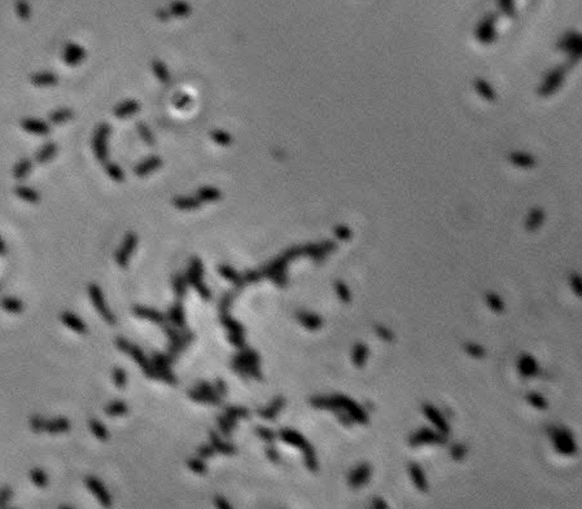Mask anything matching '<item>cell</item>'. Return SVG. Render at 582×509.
I'll use <instances>...</instances> for the list:
<instances>
[{"label": "cell", "instance_id": "1", "mask_svg": "<svg viewBox=\"0 0 582 509\" xmlns=\"http://www.w3.org/2000/svg\"><path fill=\"white\" fill-rule=\"evenodd\" d=\"M310 405L319 409H344L353 421L361 425H366L368 422V415L361 406L344 394H335L331 397H314L310 399Z\"/></svg>", "mask_w": 582, "mask_h": 509}, {"label": "cell", "instance_id": "2", "mask_svg": "<svg viewBox=\"0 0 582 509\" xmlns=\"http://www.w3.org/2000/svg\"><path fill=\"white\" fill-rule=\"evenodd\" d=\"M259 363H261V356L255 350L244 349L234 356L232 370L241 378H248L251 376L255 380L261 381L263 377H262V372L259 370Z\"/></svg>", "mask_w": 582, "mask_h": 509}, {"label": "cell", "instance_id": "3", "mask_svg": "<svg viewBox=\"0 0 582 509\" xmlns=\"http://www.w3.org/2000/svg\"><path fill=\"white\" fill-rule=\"evenodd\" d=\"M280 440L283 442L288 443L291 446H294L297 448H300L303 452V461L305 465L310 472H317L319 469V464H318L317 453L314 447L310 443L307 442L306 438L301 434V433L296 432L293 429H282L280 430Z\"/></svg>", "mask_w": 582, "mask_h": 509}, {"label": "cell", "instance_id": "4", "mask_svg": "<svg viewBox=\"0 0 582 509\" xmlns=\"http://www.w3.org/2000/svg\"><path fill=\"white\" fill-rule=\"evenodd\" d=\"M115 346H117V349L118 350H121L122 352H125V354L131 356V358L139 364V367L143 370L144 374H146L148 378L156 380V372H154L153 367L150 364V360H148V358H146V354H144L143 350L140 349L139 346L134 345V343H131V342L127 341L126 339H123V337H118V339H115Z\"/></svg>", "mask_w": 582, "mask_h": 509}, {"label": "cell", "instance_id": "5", "mask_svg": "<svg viewBox=\"0 0 582 509\" xmlns=\"http://www.w3.org/2000/svg\"><path fill=\"white\" fill-rule=\"evenodd\" d=\"M552 443H554L555 450L560 455L564 456H572L577 452V444L572 433L565 428H558V426H550L547 429Z\"/></svg>", "mask_w": 582, "mask_h": 509}, {"label": "cell", "instance_id": "6", "mask_svg": "<svg viewBox=\"0 0 582 509\" xmlns=\"http://www.w3.org/2000/svg\"><path fill=\"white\" fill-rule=\"evenodd\" d=\"M174 359V356H171L170 354L154 352L152 355V359H150V364H152L154 372H156V380L164 381V382L169 385L178 384V378L170 370Z\"/></svg>", "mask_w": 582, "mask_h": 509}, {"label": "cell", "instance_id": "7", "mask_svg": "<svg viewBox=\"0 0 582 509\" xmlns=\"http://www.w3.org/2000/svg\"><path fill=\"white\" fill-rule=\"evenodd\" d=\"M202 273H204V267H202L201 261L197 258H193L191 267H189L188 272L185 275V279H187V283L191 284L197 290V293L200 294L202 300L209 301L212 294H210L209 288L202 281Z\"/></svg>", "mask_w": 582, "mask_h": 509}, {"label": "cell", "instance_id": "8", "mask_svg": "<svg viewBox=\"0 0 582 509\" xmlns=\"http://www.w3.org/2000/svg\"><path fill=\"white\" fill-rule=\"evenodd\" d=\"M408 443L412 447H419L423 444H445L447 443V434L438 432V430H432L429 428H422L418 432L412 433L410 438H408Z\"/></svg>", "mask_w": 582, "mask_h": 509}, {"label": "cell", "instance_id": "9", "mask_svg": "<svg viewBox=\"0 0 582 509\" xmlns=\"http://www.w3.org/2000/svg\"><path fill=\"white\" fill-rule=\"evenodd\" d=\"M88 296H90L91 304L94 305V307L96 308V311H98L99 314H100V316L103 317L108 324H115L117 319H115L114 314L110 311V308H109L107 302H105V297L104 294H103V290L100 289V286H98L96 284H90V285H88Z\"/></svg>", "mask_w": 582, "mask_h": 509}, {"label": "cell", "instance_id": "10", "mask_svg": "<svg viewBox=\"0 0 582 509\" xmlns=\"http://www.w3.org/2000/svg\"><path fill=\"white\" fill-rule=\"evenodd\" d=\"M165 335L168 336L169 341H170V345H169V354H170L171 356H174V358H177V356L179 355V352L183 351V350L193 341V335H192V332L185 331L184 333H179V332L170 328V327H165Z\"/></svg>", "mask_w": 582, "mask_h": 509}, {"label": "cell", "instance_id": "11", "mask_svg": "<svg viewBox=\"0 0 582 509\" xmlns=\"http://www.w3.org/2000/svg\"><path fill=\"white\" fill-rule=\"evenodd\" d=\"M287 263H288V259L286 257L279 258L278 261L272 262L271 265L262 270V275L271 280L272 283L279 286V288H286L287 283H288L286 271Z\"/></svg>", "mask_w": 582, "mask_h": 509}, {"label": "cell", "instance_id": "12", "mask_svg": "<svg viewBox=\"0 0 582 509\" xmlns=\"http://www.w3.org/2000/svg\"><path fill=\"white\" fill-rule=\"evenodd\" d=\"M86 486H87L88 490H90V491L94 494L95 498L98 499L99 503H100L101 506L103 507L112 506V498H110V494H109L108 490L105 488L104 483H103L100 479H98L96 477H87L86 478Z\"/></svg>", "mask_w": 582, "mask_h": 509}, {"label": "cell", "instance_id": "13", "mask_svg": "<svg viewBox=\"0 0 582 509\" xmlns=\"http://www.w3.org/2000/svg\"><path fill=\"white\" fill-rule=\"evenodd\" d=\"M371 473H372L371 465L367 464V463L359 464L348 475V482L350 487L359 488L366 485L367 482L369 481V478H371Z\"/></svg>", "mask_w": 582, "mask_h": 509}, {"label": "cell", "instance_id": "14", "mask_svg": "<svg viewBox=\"0 0 582 509\" xmlns=\"http://www.w3.org/2000/svg\"><path fill=\"white\" fill-rule=\"evenodd\" d=\"M422 411H423V413L426 415L427 419L432 422L433 425L436 426L438 432L443 433V434H449L450 433L449 422L446 421V419L443 417L442 413H441V412H439L436 407H433L432 405H428V403H424V405L422 406Z\"/></svg>", "mask_w": 582, "mask_h": 509}, {"label": "cell", "instance_id": "15", "mask_svg": "<svg viewBox=\"0 0 582 509\" xmlns=\"http://www.w3.org/2000/svg\"><path fill=\"white\" fill-rule=\"evenodd\" d=\"M517 370L521 376L529 378V377L537 376L540 372V367H538V362L534 356L529 355V354H523L517 360Z\"/></svg>", "mask_w": 582, "mask_h": 509}, {"label": "cell", "instance_id": "16", "mask_svg": "<svg viewBox=\"0 0 582 509\" xmlns=\"http://www.w3.org/2000/svg\"><path fill=\"white\" fill-rule=\"evenodd\" d=\"M136 246V236H134V235H127L125 238V241H123L122 246H121V249L118 250V253L115 254V262L118 263L119 267H122V269H126L127 267V265H129V259H130V255H131V253H133V250L135 249Z\"/></svg>", "mask_w": 582, "mask_h": 509}, {"label": "cell", "instance_id": "17", "mask_svg": "<svg viewBox=\"0 0 582 509\" xmlns=\"http://www.w3.org/2000/svg\"><path fill=\"white\" fill-rule=\"evenodd\" d=\"M284 406H286V399H284V397H282V395H278V397H275L274 399H272V402L270 403L269 406H267V407H263V408H259V409H257V413H258V416H261L262 419L274 421V420L276 419L278 413H279V411L282 409L283 407H284Z\"/></svg>", "mask_w": 582, "mask_h": 509}, {"label": "cell", "instance_id": "18", "mask_svg": "<svg viewBox=\"0 0 582 509\" xmlns=\"http://www.w3.org/2000/svg\"><path fill=\"white\" fill-rule=\"evenodd\" d=\"M133 314L136 317L146 319V320H150L152 323H156V324H164L165 323V315L158 310L150 308V307L135 306L133 307Z\"/></svg>", "mask_w": 582, "mask_h": 509}, {"label": "cell", "instance_id": "19", "mask_svg": "<svg viewBox=\"0 0 582 509\" xmlns=\"http://www.w3.org/2000/svg\"><path fill=\"white\" fill-rule=\"evenodd\" d=\"M296 317L297 320L300 321V324L303 325L309 331H318L323 324V319L319 315L314 314V312L300 310L296 312Z\"/></svg>", "mask_w": 582, "mask_h": 509}, {"label": "cell", "instance_id": "20", "mask_svg": "<svg viewBox=\"0 0 582 509\" xmlns=\"http://www.w3.org/2000/svg\"><path fill=\"white\" fill-rule=\"evenodd\" d=\"M408 473H410V477H411L412 483H414V486L418 488L419 491H422V492L428 491V481H427L426 473L423 472V469L420 468V465L415 464V463H411V464L408 465Z\"/></svg>", "mask_w": 582, "mask_h": 509}, {"label": "cell", "instance_id": "21", "mask_svg": "<svg viewBox=\"0 0 582 509\" xmlns=\"http://www.w3.org/2000/svg\"><path fill=\"white\" fill-rule=\"evenodd\" d=\"M196 389L201 391V394L205 398V403H210V405L213 406H219L220 403H222V397L218 395L216 389H214L209 382L201 381V382H199V384L196 385Z\"/></svg>", "mask_w": 582, "mask_h": 509}, {"label": "cell", "instance_id": "22", "mask_svg": "<svg viewBox=\"0 0 582 509\" xmlns=\"http://www.w3.org/2000/svg\"><path fill=\"white\" fill-rule=\"evenodd\" d=\"M61 321L67 325L68 328L72 331L77 332V333H86L87 332V325L84 324V321L77 316V315L72 314L69 311H65L61 315Z\"/></svg>", "mask_w": 582, "mask_h": 509}, {"label": "cell", "instance_id": "23", "mask_svg": "<svg viewBox=\"0 0 582 509\" xmlns=\"http://www.w3.org/2000/svg\"><path fill=\"white\" fill-rule=\"evenodd\" d=\"M44 430L49 434L67 433L70 430V422L65 417H57L55 420H45Z\"/></svg>", "mask_w": 582, "mask_h": 509}, {"label": "cell", "instance_id": "24", "mask_svg": "<svg viewBox=\"0 0 582 509\" xmlns=\"http://www.w3.org/2000/svg\"><path fill=\"white\" fill-rule=\"evenodd\" d=\"M168 319L178 328H183L185 324V312L182 302H175L168 311Z\"/></svg>", "mask_w": 582, "mask_h": 509}, {"label": "cell", "instance_id": "25", "mask_svg": "<svg viewBox=\"0 0 582 509\" xmlns=\"http://www.w3.org/2000/svg\"><path fill=\"white\" fill-rule=\"evenodd\" d=\"M368 354H369V350H368V347H367V345H364V343H362V342H358V343H356L352 350L353 364H354L357 368H363L367 362Z\"/></svg>", "mask_w": 582, "mask_h": 509}, {"label": "cell", "instance_id": "26", "mask_svg": "<svg viewBox=\"0 0 582 509\" xmlns=\"http://www.w3.org/2000/svg\"><path fill=\"white\" fill-rule=\"evenodd\" d=\"M209 438L212 446H213L214 448H216V451H218L219 453H223V455H234V453L236 452V448H235L234 444L223 442V441L218 437V434H217L216 432H213V430H210L209 432Z\"/></svg>", "mask_w": 582, "mask_h": 509}, {"label": "cell", "instance_id": "27", "mask_svg": "<svg viewBox=\"0 0 582 509\" xmlns=\"http://www.w3.org/2000/svg\"><path fill=\"white\" fill-rule=\"evenodd\" d=\"M219 320L220 323H222V325L228 329L230 333H236V335L245 336V328L243 327V324L239 323L237 320H235L234 317H231L230 315H228V312H226V314H220Z\"/></svg>", "mask_w": 582, "mask_h": 509}, {"label": "cell", "instance_id": "28", "mask_svg": "<svg viewBox=\"0 0 582 509\" xmlns=\"http://www.w3.org/2000/svg\"><path fill=\"white\" fill-rule=\"evenodd\" d=\"M218 272H219L223 277H226L227 280H230L231 283H234L235 285H236V288H239V289H243V288H244V279H243L234 269H231L228 266H220L219 269H218Z\"/></svg>", "mask_w": 582, "mask_h": 509}, {"label": "cell", "instance_id": "29", "mask_svg": "<svg viewBox=\"0 0 582 509\" xmlns=\"http://www.w3.org/2000/svg\"><path fill=\"white\" fill-rule=\"evenodd\" d=\"M0 306L1 308L7 311V312H12V314H18L24 310V305L18 298L14 297H4L0 300Z\"/></svg>", "mask_w": 582, "mask_h": 509}, {"label": "cell", "instance_id": "30", "mask_svg": "<svg viewBox=\"0 0 582 509\" xmlns=\"http://www.w3.org/2000/svg\"><path fill=\"white\" fill-rule=\"evenodd\" d=\"M22 127L28 133L33 134H45L48 131V125L39 119H25L22 122Z\"/></svg>", "mask_w": 582, "mask_h": 509}, {"label": "cell", "instance_id": "31", "mask_svg": "<svg viewBox=\"0 0 582 509\" xmlns=\"http://www.w3.org/2000/svg\"><path fill=\"white\" fill-rule=\"evenodd\" d=\"M105 412L108 416H123L129 412V407L125 402L122 401H113L110 402L107 407H105Z\"/></svg>", "mask_w": 582, "mask_h": 509}, {"label": "cell", "instance_id": "32", "mask_svg": "<svg viewBox=\"0 0 582 509\" xmlns=\"http://www.w3.org/2000/svg\"><path fill=\"white\" fill-rule=\"evenodd\" d=\"M217 422H218V426H219L220 432H222V434H223L224 437H231V434H232V430L236 428V424H237L236 420L230 419V417L226 415L217 417Z\"/></svg>", "mask_w": 582, "mask_h": 509}, {"label": "cell", "instance_id": "33", "mask_svg": "<svg viewBox=\"0 0 582 509\" xmlns=\"http://www.w3.org/2000/svg\"><path fill=\"white\" fill-rule=\"evenodd\" d=\"M88 426H90V430L92 432V434H94L98 440L107 441L109 438L108 429H107L104 424L99 421V420H90Z\"/></svg>", "mask_w": 582, "mask_h": 509}, {"label": "cell", "instance_id": "34", "mask_svg": "<svg viewBox=\"0 0 582 509\" xmlns=\"http://www.w3.org/2000/svg\"><path fill=\"white\" fill-rule=\"evenodd\" d=\"M526 401L529 402L530 406H533V407L537 408V409H546V408L548 407L547 401L545 399L544 395L540 394V393H536V391H530V393H528V394H526Z\"/></svg>", "mask_w": 582, "mask_h": 509}, {"label": "cell", "instance_id": "35", "mask_svg": "<svg viewBox=\"0 0 582 509\" xmlns=\"http://www.w3.org/2000/svg\"><path fill=\"white\" fill-rule=\"evenodd\" d=\"M187 279L185 277H183V276L178 275V276H174L173 277V289H174V293L175 296H177V298H179V300H182L183 297L185 296V292H187Z\"/></svg>", "mask_w": 582, "mask_h": 509}, {"label": "cell", "instance_id": "36", "mask_svg": "<svg viewBox=\"0 0 582 509\" xmlns=\"http://www.w3.org/2000/svg\"><path fill=\"white\" fill-rule=\"evenodd\" d=\"M485 300H486V304H488V306L490 307V308H492L494 312H502V311L505 310V302H503V300L498 296V294H495V293L486 294Z\"/></svg>", "mask_w": 582, "mask_h": 509}, {"label": "cell", "instance_id": "37", "mask_svg": "<svg viewBox=\"0 0 582 509\" xmlns=\"http://www.w3.org/2000/svg\"><path fill=\"white\" fill-rule=\"evenodd\" d=\"M224 415L228 416L230 419L239 420V419H247L249 417V411L245 407H236V406H230L226 408Z\"/></svg>", "mask_w": 582, "mask_h": 509}, {"label": "cell", "instance_id": "38", "mask_svg": "<svg viewBox=\"0 0 582 509\" xmlns=\"http://www.w3.org/2000/svg\"><path fill=\"white\" fill-rule=\"evenodd\" d=\"M464 350H466V352H467L468 355L474 358V359H481V358H484V356L486 355V351H485L484 347H482L481 345H478V343H473V342H468V343H466V345H464Z\"/></svg>", "mask_w": 582, "mask_h": 509}, {"label": "cell", "instance_id": "39", "mask_svg": "<svg viewBox=\"0 0 582 509\" xmlns=\"http://www.w3.org/2000/svg\"><path fill=\"white\" fill-rule=\"evenodd\" d=\"M30 479H32L33 483H34L36 487L43 488L48 485V477H47V475H45L44 472H43L42 469H39V468L33 469L32 473H30Z\"/></svg>", "mask_w": 582, "mask_h": 509}, {"label": "cell", "instance_id": "40", "mask_svg": "<svg viewBox=\"0 0 582 509\" xmlns=\"http://www.w3.org/2000/svg\"><path fill=\"white\" fill-rule=\"evenodd\" d=\"M55 153H56V145L52 143L45 144L44 147L39 150L38 154H36V160L39 162H45V161L51 160L55 156Z\"/></svg>", "mask_w": 582, "mask_h": 509}, {"label": "cell", "instance_id": "41", "mask_svg": "<svg viewBox=\"0 0 582 509\" xmlns=\"http://www.w3.org/2000/svg\"><path fill=\"white\" fill-rule=\"evenodd\" d=\"M33 82L36 86L45 87V86H52L53 83H56V77L52 73H39L33 78Z\"/></svg>", "mask_w": 582, "mask_h": 509}, {"label": "cell", "instance_id": "42", "mask_svg": "<svg viewBox=\"0 0 582 509\" xmlns=\"http://www.w3.org/2000/svg\"><path fill=\"white\" fill-rule=\"evenodd\" d=\"M335 290L337 297L340 298V301H342L344 304H349V302H350V300H352V294H350V290H349V288L346 286L345 283H342V281L337 280L335 283Z\"/></svg>", "mask_w": 582, "mask_h": 509}, {"label": "cell", "instance_id": "43", "mask_svg": "<svg viewBox=\"0 0 582 509\" xmlns=\"http://www.w3.org/2000/svg\"><path fill=\"white\" fill-rule=\"evenodd\" d=\"M255 433L257 434L261 440H263L265 442H267L269 444H272L274 443V441L276 440V434L274 430L269 429V428H263V426H255Z\"/></svg>", "mask_w": 582, "mask_h": 509}, {"label": "cell", "instance_id": "44", "mask_svg": "<svg viewBox=\"0 0 582 509\" xmlns=\"http://www.w3.org/2000/svg\"><path fill=\"white\" fill-rule=\"evenodd\" d=\"M542 222H544V214H542V211H540V210H536V211H533V213L529 215V218H528L526 228L529 231L537 230L538 227L542 224Z\"/></svg>", "mask_w": 582, "mask_h": 509}, {"label": "cell", "instance_id": "45", "mask_svg": "<svg viewBox=\"0 0 582 509\" xmlns=\"http://www.w3.org/2000/svg\"><path fill=\"white\" fill-rule=\"evenodd\" d=\"M467 447L463 443H454L450 448V455L453 457V460L462 461L467 455Z\"/></svg>", "mask_w": 582, "mask_h": 509}, {"label": "cell", "instance_id": "46", "mask_svg": "<svg viewBox=\"0 0 582 509\" xmlns=\"http://www.w3.org/2000/svg\"><path fill=\"white\" fill-rule=\"evenodd\" d=\"M113 381H114V385L118 389H123V387L126 386V384H127V374H126V371L122 370V368H114L113 370Z\"/></svg>", "mask_w": 582, "mask_h": 509}, {"label": "cell", "instance_id": "47", "mask_svg": "<svg viewBox=\"0 0 582 509\" xmlns=\"http://www.w3.org/2000/svg\"><path fill=\"white\" fill-rule=\"evenodd\" d=\"M375 333H376V335L379 336V337H380L383 341L392 342V341H394V339H396L394 332L392 331V329L388 328V327H385V325L377 324L376 327H375Z\"/></svg>", "mask_w": 582, "mask_h": 509}, {"label": "cell", "instance_id": "48", "mask_svg": "<svg viewBox=\"0 0 582 509\" xmlns=\"http://www.w3.org/2000/svg\"><path fill=\"white\" fill-rule=\"evenodd\" d=\"M17 195L21 197L22 200L28 201V203H36L39 200L38 193L33 191V189L28 188V187H21L17 189Z\"/></svg>", "mask_w": 582, "mask_h": 509}, {"label": "cell", "instance_id": "49", "mask_svg": "<svg viewBox=\"0 0 582 509\" xmlns=\"http://www.w3.org/2000/svg\"><path fill=\"white\" fill-rule=\"evenodd\" d=\"M234 293H226L222 298H220L219 304H218V310H219L220 314H226V312H228L230 307L232 306V302H234Z\"/></svg>", "mask_w": 582, "mask_h": 509}, {"label": "cell", "instance_id": "50", "mask_svg": "<svg viewBox=\"0 0 582 509\" xmlns=\"http://www.w3.org/2000/svg\"><path fill=\"white\" fill-rule=\"evenodd\" d=\"M13 496V490L9 486H4L0 488V508H7Z\"/></svg>", "mask_w": 582, "mask_h": 509}, {"label": "cell", "instance_id": "51", "mask_svg": "<svg viewBox=\"0 0 582 509\" xmlns=\"http://www.w3.org/2000/svg\"><path fill=\"white\" fill-rule=\"evenodd\" d=\"M187 465H188V468L192 472H195L197 475H204V473H206V465L201 459H197V457L191 459V460H188Z\"/></svg>", "mask_w": 582, "mask_h": 509}, {"label": "cell", "instance_id": "52", "mask_svg": "<svg viewBox=\"0 0 582 509\" xmlns=\"http://www.w3.org/2000/svg\"><path fill=\"white\" fill-rule=\"evenodd\" d=\"M32 169V164L29 161H22L14 168V176L16 178H25Z\"/></svg>", "mask_w": 582, "mask_h": 509}, {"label": "cell", "instance_id": "53", "mask_svg": "<svg viewBox=\"0 0 582 509\" xmlns=\"http://www.w3.org/2000/svg\"><path fill=\"white\" fill-rule=\"evenodd\" d=\"M44 424L45 420L43 419L40 415H35L30 419V428H32L35 433L43 432V430H44Z\"/></svg>", "mask_w": 582, "mask_h": 509}, {"label": "cell", "instance_id": "54", "mask_svg": "<svg viewBox=\"0 0 582 509\" xmlns=\"http://www.w3.org/2000/svg\"><path fill=\"white\" fill-rule=\"evenodd\" d=\"M227 339H228V342H230L231 345L236 346V347H239V349H244L245 347V339H244V336L243 335L228 333V336H227Z\"/></svg>", "mask_w": 582, "mask_h": 509}, {"label": "cell", "instance_id": "55", "mask_svg": "<svg viewBox=\"0 0 582 509\" xmlns=\"http://www.w3.org/2000/svg\"><path fill=\"white\" fill-rule=\"evenodd\" d=\"M216 452V448H214L212 444H202L201 447H199V450H197V453H199V456L201 457V459H209V457L214 456V453Z\"/></svg>", "mask_w": 582, "mask_h": 509}, {"label": "cell", "instance_id": "56", "mask_svg": "<svg viewBox=\"0 0 582 509\" xmlns=\"http://www.w3.org/2000/svg\"><path fill=\"white\" fill-rule=\"evenodd\" d=\"M569 284H571V288L573 289V292H575L577 296H581V293H582L581 277H580L577 273H573V275H571V277H569Z\"/></svg>", "mask_w": 582, "mask_h": 509}, {"label": "cell", "instance_id": "57", "mask_svg": "<svg viewBox=\"0 0 582 509\" xmlns=\"http://www.w3.org/2000/svg\"><path fill=\"white\" fill-rule=\"evenodd\" d=\"M266 456H267V459H269L270 461H272V463H278V461L280 460L279 452H278V450H276L272 444H269V447L266 448Z\"/></svg>", "mask_w": 582, "mask_h": 509}, {"label": "cell", "instance_id": "58", "mask_svg": "<svg viewBox=\"0 0 582 509\" xmlns=\"http://www.w3.org/2000/svg\"><path fill=\"white\" fill-rule=\"evenodd\" d=\"M262 277V273H259L258 271H248L247 273L244 275V281H247V283H257V281H259Z\"/></svg>", "mask_w": 582, "mask_h": 509}, {"label": "cell", "instance_id": "59", "mask_svg": "<svg viewBox=\"0 0 582 509\" xmlns=\"http://www.w3.org/2000/svg\"><path fill=\"white\" fill-rule=\"evenodd\" d=\"M214 389H216V391H217V393H218V395H220V397H222V398L226 397V394H227V385H226V382H224V381L222 380V378H217V380H216V387H214Z\"/></svg>", "mask_w": 582, "mask_h": 509}, {"label": "cell", "instance_id": "60", "mask_svg": "<svg viewBox=\"0 0 582 509\" xmlns=\"http://www.w3.org/2000/svg\"><path fill=\"white\" fill-rule=\"evenodd\" d=\"M214 504H216L218 508H222V509H230L232 508L231 507V504L228 502H227L226 499L223 498V496H216V499H214Z\"/></svg>", "mask_w": 582, "mask_h": 509}, {"label": "cell", "instance_id": "61", "mask_svg": "<svg viewBox=\"0 0 582 509\" xmlns=\"http://www.w3.org/2000/svg\"><path fill=\"white\" fill-rule=\"evenodd\" d=\"M371 506L373 507V508L376 509H384V508H388V504L385 503V500H383L381 498H375L372 500V503H371Z\"/></svg>", "mask_w": 582, "mask_h": 509}, {"label": "cell", "instance_id": "62", "mask_svg": "<svg viewBox=\"0 0 582 509\" xmlns=\"http://www.w3.org/2000/svg\"><path fill=\"white\" fill-rule=\"evenodd\" d=\"M65 113H67V110H59V112L53 113V114H51V118L55 121V122H61V121H64L65 119Z\"/></svg>", "mask_w": 582, "mask_h": 509}, {"label": "cell", "instance_id": "63", "mask_svg": "<svg viewBox=\"0 0 582 509\" xmlns=\"http://www.w3.org/2000/svg\"><path fill=\"white\" fill-rule=\"evenodd\" d=\"M336 234H337L338 236H340V238H349V235H350V234H349V231L346 230V228H341V227H340V228H338V230L336 231Z\"/></svg>", "mask_w": 582, "mask_h": 509}, {"label": "cell", "instance_id": "64", "mask_svg": "<svg viewBox=\"0 0 582 509\" xmlns=\"http://www.w3.org/2000/svg\"><path fill=\"white\" fill-rule=\"evenodd\" d=\"M7 253V246H5V244H4L3 238H0V255H3Z\"/></svg>", "mask_w": 582, "mask_h": 509}]
</instances>
